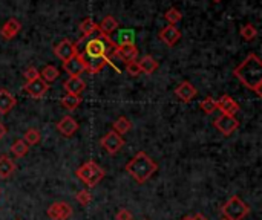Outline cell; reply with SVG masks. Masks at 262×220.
Returning a JSON list of instances; mask_svg holds the SVG:
<instances>
[{
	"instance_id": "obj_1",
	"label": "cell",
	"mask_w": 262,
	"mask_h": 220,
	"mask_svg": "<svg viewBox=\"0 0 262 220\" xmlns=\"http://www.w3.org/2000/svg\"><path fill=\"white\" fill-rule=\"evenodd\" d=\"M75 46L77 54L82 57L89 73H98L108 65L115 68L118 72H122L112 62V57H117V45L109 35L98 32V35L83 37Z\"/></svg>"
},
{
	"instance_id": "obj_2",
	"label": "cell",
	"mask_w": 262,
	"mask_h": 220,
	"mask_svg": "<svg viewBox=\"0 0 262 220\" xmlns=\"http://www.w3.org/2000/svg\"><path fill=\"white\" fill-rule=\"evenodd\" d=\"M233 75L247 89L253 90L258 96H262V62L256 54L247 55L244 62L235 68Z\"/></svg>"
},
{
	"instance_id": "obj_3",
	"label": "cell",
	"mask_w": 262,
	"mask_h": 220,
	"mask_svg": "<svg viewBox=\"0 0 262 220\" xmlns=\"http://www.w3.org/2000/svg\"><path fill=\"white\" fill-rule=\"evenodd\" d=\"M125 170L135 179L138 184H144L155 174V171L158 170V164L147 153L138 151L126 164Z\"/></svg>"
},
{
	"instance_id": "obj_4",
	"label": "cell",
	"mask_w": 262,
	"mask_h": 220,
	"mask_svg": "<svg viewBox=\"0 0 262 220\" xmlns=\"http://www.w3.org/2000/svg\"><path fill=\"white\" fill-rule=\"evenodd\" d=\"M221 213H223L226 220H243L250 213V208L243 199L232 196L221 208Z\"/></svg>"
},
{
	"instance_id": "obj_5",
	"label": "cell",
	"mask_w": 262,
	"mask_h": 220,
	"mask_svg": "<svg viewBox=\"0 0 262 220\" xmlns=\"http://www.w3.org/2000/svg\"><path fill=\"white\" fill-rule=\"evenodd\" d=\"M77 177L83 181L88 187H95L105 177V170L94 161H88L77 170Z\"/></svg>"
},
{
	"instance_id": "obj_6",
	"label": "cell",
	"mask_w": 262,
	"mask_h": 220,
	"mask_svg": "<svg viewBox=\"0 0 262 220\" xmlns=\"http://www.w3.org/2000/svg\"><path fill=\"white\" fill-rule=\"evenodd\" d=\"M102 147L109 153V154H115L122 150V147L125 146V139L122 138V135L115 133L114 130L112 132H108L103 138L102 141H100Z\"/></svg>"
},
{
	"instance_id": "obj_7",
	"label": "cell",
	"mask_w": 262,
	"mask_h": 220,
	"mask_svg": "<svg viewBox=\"0 0 262 220\" xmlns=\"http://www.w3.org/2000/svg\"><path fill=\"white\" fill-rule=\"evenodd\" d=\"M213 124L224 136H230L239 127V123L235 116H229V115H223V113L215 119Z\"/></svg>"
},
{
	"instance_id": "obj_8",
	"label": "cell",
	"mask_w": 262,
	"mask_h": 220,
	"mask_svg": "<svg viewBox=\"0 0 262 220\" xmlns=\"http://www.w3.org/2000/svg\"><path fill=\"white\" fill-rule=\"evenodd\" d=\"M46 214L51 220H68L72 216V208L66 202H55L49 205Z\"/></svg>"
},
{
	"instance_id": "obj_9",
	"label": "cell",
	"mask_w": 262,
	"mask_h": 220,
	"mask_svg": "<svg viewBox=\"0 0 262 220\" xmlns=\"http://www.w3.org/2000/svg\"><path fill=\"white\" fill-rule=\"evenodd\" d=\"M48 90H49V84L42 78H37L34 81H28L25 86V92L34 99H40L42 96H45Z\"/></svg>"
},
{
	"instance_id": "obj_10",
	"label": "cell",
	"mask_w": 262,
	"mask_h": 220,
	"mask_svg": "<svg viewBox=\"0 0 262 220\" xmlns=\"http://www.w3.org/2000/svg\"><path fill=\"white\" fill-rule=\"evenodd\" d=\"M63 71H66V73L69 76H80L85 71H86V66L83 63L82 57H80L78 54L74 55L72 58L66 60V62H63Z\"/></svg>"
},
{
	"instance_id": "obj_11",
	"label": "cell",
	"mask_w": 262,
	"mask_h": 220,
	"mask_svg": "<svg viewBox=\"0 0 262 220\" xmlns=\"http://www.w3.org/2000/svg\"><path fill=\"white\" fill-rule=\"evenodd\" d=\"M216 110H219L223 115L235 116L239 112V104L235 101L232 96L224 95V96H221L216 101Z\"/></svg>"
},
{
	"instance_id": "obj_12",
	"label": "cell",
	"mask_w": 262,
	"mask_h": 220,
	"mask_svg": "<svg viewBox=\"0 0 262 220\" xmlns=\"http://www.w3.org/2000/svg\"><path fill=\"white\" fill-rule=\"evenodd\" d=\"M54 54L55 57L62 60V62H66V60L77 55V46L71 42V40H62V42L54 48Z\"/></svg>"
},
{
	"instance_id": "obj_13",
	"label": "cell",
	"mask_w": 262,
	"mask_h": 220,
	"mask_svg": "<svg viewBox=\"0 0 262 220\" xmlns=\"http://www.w3.org/2000/svg\"><path fill=\"white\" fill-rule=\"evenodd\" d=\"M159 38H161V42H164L167 46H175L178 42H179V38H181V32L176 26L173 25H169L166 26L164 29H161L159 31Z\"/></svg>"
},
{
	"instance_id": "obj_14",
	"label": "cell",
	"mask_w": 262,
	"mask_h": 220,
	"mask_svg": "<svg viewBox=\"0 0 262 220\" xmlns=\"http://www.w3.org/2000/svg\"><path fill=\"white\" fill-rule=\"evenodd\" d=\"M196 93H198L196 87H195L192 83H189V81H183V83H181V84L175 89V95H176L183 103L192 101V99L196 96Z\"/></svg>"
},
{
	"instance_id": "obj_15",
	"label": "cell",
	"mask_w": 262,
	"mask_h": 220,
	"mask_svg": "<svg viewBox=\"0 0 262 220\" xmlns=\"http://www.w3.org/2000/svg\"><path fill=\"white\" fill-rule=\"evenodd\" d=\"M57 130L62 133L63 136H72L78 130V123L72 116H63L60 121L57 123Z\"/></svg>"
},
{
	"instance_id": "obj_16",
	"label": "cell",
	"mask_w": 262,
	"mask_h": 220,
	"mask_svg": "<svg viewBox=\"0 0 262 220\" xmlns=\"http://www.w3.org/2000/svg\"><path fill=\"white\" fill-rule=\"evenodd\" d=\"M20 31H22V23H20L17 18H9L2 26V29H0V35L5 40H12Z\"/></svg>"
},
{
	"instance_id": "obj_17",
	"label": "cell",
	"mask_w": 262,
	"mask_h": 220,
	"mask_svg": "<svg viewBox=\"0 0 262 220\" xmlns=\"http://www.w3.org/2000/svg\"><path fill=\"white\" fill-rule=\"evenodd\" d=\"M63 87H65L66 93L80 95V93H82L86 89V83L80 76H69L66 81L63 83Z\"/></svg>"
},
{
	"instance_id": "obj_18",
	"label": "cell",
	"mask_w": 262,
	"mask_h": 220,
	"mask_svg": "<svg viewBox=\"0 0 262 220\" xmlns=\"http://www.w3.org/2000/svg\"><path fill=\"white\" fill-rule=\"evenodd\" d=\"M15 104H17V99L12 96V93L6 89H0V113L2 115L9 113Z\"/></svg>"
},
{
	"instance_id": "obj_19",
	"label": "cell",
	"mask_w": 262,
	"mask_h": 220,
	"mask_svg": "<svg viewBox=\"0 0 262 220\" xmlns=\"http://www.w3.org/2000/svg\"><path fill=\"white\" fill-rule=\"evenodd\" d=\"M117 57L122 58L123 62L129 63V62H133L138 57V49L136 46L132 43V45H122V46H117V51H115Z\"/></svg>"
},
{
	"instance_id": "obj_20",
	"label": "cell",
	"mask_w": 262,
	"mask_h": 220,
	"mask_svg": "<svg viewBox=\"0 0 262 220\" xmlns=\"http://www.w3.org/2000/svg\"><path fill=\"white\" fill-rule=\"evenodd\" d=\"M138 65H139L141 72L146 73V75H152L158 69V62H156V60L152 55H144L138 62Z\"/></svg>"
},
{
	"instance_id": "obj_21",
	"label": "cell",
	"mask_w": 262,
	"mask_h": 220,
	"mask_svg": "<svg viewBox=\"0 0 262 220\" xmlns=\"http://www.w3.org/2000/svg\"><path fill=\"white\" fill-rule=\"evenodd\" d=\"M15 171V164L12 162V159L6 154L0 156V177H9Z\"/></svg>"
},
{
	"instance_id": "obj_22",
	"label": "cell",
	"mask_w": 262,
	"mask_h": 220,
	"mask_svg": "<svg viewBox=\"0 0 262 220\" xmlns=\"http://www.w3.org/2000/svg\"><path fill=\"white\" fill-rule=\"evenodd\" d=\"M135 42V34L132 29H120L117 34V38L114 40V43L117 46H122V45H132Z\"/></svg>"
},
{
	"instance_id": "obj_23",
	"label": "cell",
	"mask_w": 262,
	"mask_h": 220,
	"mask_svg": "<svg viewBox=\"0 0 262 220\" xmlns=\"http://www.w3.org/2000/svg\"><path fill=\"white\" fill-rule=\"evenodd\" d=\"M117 28H118V22H117V20L112 15H106L102 20V23L98 25V32H103V34L109 35L114 31H117Z\"/></svg>"
},
{
	"instance_id": "obj_24",
	"label": "cell",
	"mask_w": 262,
	"mask_h": 220,
	"mask_svg": "<svg viewBox=\"0 0 262 220\" xmlns=\"http://www.w3.org/2000/svg\"><path fill=\"white\" fill-rule=\"evenodd\" d=\"M112 129L118 135H125L132 129V123H131V119H128L126 116H120L117 121L112 124Z\"/></svg>"
},
{
	"instance_id": "obj_25",
	"label": "cell",
	"mask_w": 262,
	"mask_h": 220,
	"mask_svg": "<svg viewBox=\"0 0 262 220\" xmlns=\"http://www.w3.org/2000/svg\"><path fill=\"white\" fill-rule=\"evenodd\" d=\"M80 104H82V96H80V95L66 93V95L62 98V106H63L66 110H75Z\"/></svg>"
},
{
	"instance_id": "obj_26",
	"label": "cell",
	"mask_w": 262,
	"mask_h": 220,
	"mask_svg": "<svg viewBox=\"0 0 262 220\" xmlns=\"http://www.w3.org/2000/svg\"><path fill=\"white\" fill-rule=\"evenodd\" d=\"M80 31H82L83 37H91L95 32H98V25L94 22L91 17L85 18L82 23H80Z\"/></svg>"
},
{
	"instance_id": "obj_27",
	"label": "cell",
	"mask_w": 262,
	"mask_h": 220,
	"mask_svg": "<svg viewBox=\"0 0 262 220\" xmlns=\"http://www.w3.org/2000/svg\"><path fill=\"white\" fill-rule=\"evenodd\" d=\"M28 148H29V146L23 141V139H17V141L11 146L9 150L15 157H23L28 153Z\"/></svg>"
},
{
	"instance_id": "obj_28",
	"label": "cell",
	"mask_w": 262,
	"mask_h": 220,
	"mask_svg": "<svg viewBox=\"0 0 262 220\" xmlns=\"http://www.w3.org/2000/svg\"><path fill=\"white\" fill-rule=\"evenodd\" d=\"M58 76H60V71H58L55 66H52V65L45 66V69L42 71V79H45L46 83L55 81V79H57Z\"/></svg>"
},
{
	"instance_id": "obj_29",
	"label": "cell",
	"mask_w": 262,
	"mask_h": 220,
	"mask_svg": "<svg viewBox=\"0 0 262 220\" xmlns=\"http://www.w3.org/2000/svg\"><path fill=\"white\" fill-rule=\"evenodd\" d=\"M256 35H258V31L252 23H246L243 28H241V37H243L246 42H253Z\"/></svg>"
},
{
	"instance_id": "obj_30",
	"label": "cell",
	"mask_w": 262,
	"mask_h": 220,
	"mask_svg": "<svg viewBox=\"0 0 262 220\" xmlns=\"http://www.w3.org/2000/svg\"><path fill=\"white\" fill-rule=\"evenodd\" d=\"M40 138H42V135H40V132H38L37 129H29V130H26L25 135H23V141H25L28 146H35V144H38Z\"/></svg>"
},
{
	"instance_id": "obj_31",
	"label": "cell",
	"mask_w": 262,
	"mask_h": 220,
	"mask_svg": "<svg viewBox=\"0 0 262 220\" xmlns=\"http://www.w3.org/2000/svg\"><path fill=\"white\" fill-rule=\"evenodd\" d=\"M199 107L206 115H212L213 112H216V99H213L212 96H207L204 101L199 103Z\"/></svg>"
},
{
	"instance_id": "obj_32",
	"label": "cell",
	"mask_w": 262,
	"mask_h": 220,
	"mask_svg": "<svg viewBox=\"0 0 262 220\" xmlns=\"http://www.w3.org/2000/svg\"><path fill=\"white\" fill-rule=\"evenodd\" d=\"M164 17H166V20L170 23V25H176L181 18H183V14H181V11L179 9H176V8H170V9H167V12L164 14Z\"/></svg>"
},
{
	"instance_id": "obj_33",
	"label": "cell",
	"mask_w": 262,
	"mask_h": 220,
	"mask_svg": "<svg viewBox=\"0 0 262 220\" xmlns=\"http://www.w3.org/2000/svg\"><path fill=\"white\" fill-rule=\"evenodd\" d=\"M75 201H77L80 205H89V204L92 202V194H91V191H88V190H80V191H77V194H75Z\"/></svg>"
},
{
	"instance_id": "obj_34",
	"label": "cell",
	"mask_w": 262,
	"mask_h": 220,
	"mask_svg": "<svg viewBox=\"0 0 262 220\" xmlns=\"http://www.w3.org/2000/svg\"><path fill=\"white\" fill-rule=\"evenodd\" d=\"M126 71L131 76H138L141 73V69H139V65L136 60H133V62H129L126 63Z\"/></svg>"
},
{
	"instance_id": "obj_35",
	"label": "cell",
	"mask_w": 262,
	"mask_h": 220,
	"mask_svg": "<svg viewBox=\"0 0 262 220\" xmlns=\"http://www.w3.org/2000/svg\"><path fill=\"white\" fill-rule=\"evenodd\" d=\"M23 75H25V78H26V83H28V81H34V79L40 78V72H38L34 66L28 68V69L25 71Z\"/></svg>"
},
{
	"instance_id": "obj_36",
	"label": "cell",
	"mask_w": 262,
	"mask_h": 220,
	"mask_svg": "<svg viewBox=\"0 0 262 220\" xmlns=\"http://www.w3.org/2000/svg\"><path fill=\"white\" fill-rule=\"evenodd\" d=\"M117 220H132V213L128 210H120L117 213Z\"/></svg>"
},
{
	"instance_id": "obj_37",
	"label": "cell",
	"mask_w": 262,
	"mask_h": 220,
	"mask_svg": "<svg viewBox=\"0 0 262 220\" xmlns=\"http://www.w3.org/2000/svg\"><path fill=\"white\" fill-rule=\"evenodd\" d=\"M5 135H6V127H5L2 123H0V139H2Z\"/></svg>"
},
{
	"instance_id": "obj_38",
	"label": "cell",
	"mask_w": 262,
	"mask_h": 220,
	"mask_svg": "<svg viewBox=\"0 0 262 220\" xmlns=\"http://www.w3.org/2000/svg\"><path fill=\"white\" fill-rule=\"evenodd\" d=\"M192 220H207V217H204L203 214L198 213V214H195V216L192 217Z\"/></svg>"
},
{
	"instance_id": "obj_39",
	"label": "cell",
	"mask_w": 262,
	"mask_h": 220,
	"mask_svg": "<svg viewBox=\"0 0 262 220\" xmlns=\"http://www.w3.org/2000/svg\"><path fill=\"white\" fill-rule=\"evenodd\" d=\"M181 220H192V217H183Z\"/></svg>"
},
{
	"instance_id": "obj_40",
	"label": "cell",
	"mask_w": 262,
	"mask_h": 220,
	"mask_svg": "<svg viewBox=\"0 0 262 220\" xmlns=\"http://www.w3.org/2000/svg\"><path fill=\"white\" fill-rule=\"evenodd\" d=\"M213 2H216V3H218V2H221V0H213Z\"/></svg>"
},
{
	"instance_id": "obj_41",
	"label": "cell",
	"mask_w": 262,
	"mask_h": 220,
	"mask_svg": "<svg viewBox=\"0 0 262 220\" xmlns=\"http://www.w3.org/2000/svg\"><path fill=\"white\" fill-rule=\"evenodd\" d=\"M224 220H226V219H224Z\"/></svg>"
}]
</instances>
